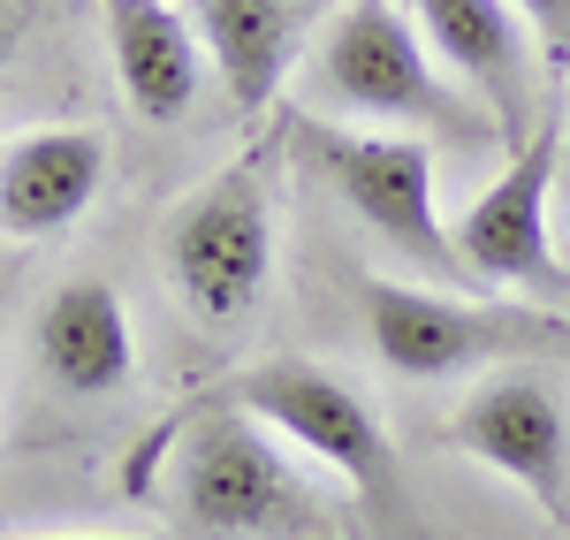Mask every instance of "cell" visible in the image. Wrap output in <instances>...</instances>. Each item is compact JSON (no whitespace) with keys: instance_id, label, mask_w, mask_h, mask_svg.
Returning a JSON list of instances; mask_svg holds the SVG:
<instances>
[{"instance_id":"30bf717a","label":"cell","mask_w":570,"mask_h":540,"mask_svg":"<svg viewBox=\"0 0 570 540\" xmlns=\"http://www.w3.org/2000/svg\"><path fill=\"white\" fill-rule=\"evenodd\" d=\"M107 183V137L99 130H23L0 145V236L31 244L85 222Z\"/></svg>"},{"instance_id":"4fadbf2b","label":"cell","mask_w":570,"mask_h":540,"mask_svg":"<svg viewBox=\"0 0 570 540\" xmlns=\"http://www.w3.org/2000/svg\"><path fill=\"white\" fill-rule=\"evenodd\" d=\"M190 31L206 46V69L220 77L228 107L252 122L274 107V91L289 77V53H297V0H190L183 8Z\"/></svg>"},{"instance_id":"52a82bcc","label":"cell","mask_w":570,"mask_h":540,"mask_svg":"<svg viewBox=\"0 0 570 540\" xmlns=\"http://www.w3.org/2000/svg\"><path fill=\"white\" fill-rule=\"evenodd\" d=\"M556 160H563V122L548 115L525 153H510V168L487 183L480 198L456 214V252L472 282L494 289H532L540 305L570 297V267L548 244V190H556Z\"/></svg>"},{"instance_id":"5b68a950","label":"cell","mask_w":570,"mask_h":540,"mask_svg":"<svg viewBox=\"0 0 570 540\" xmlns=\"http://www.w3.org/2000/svg\"><path fill=\"white\" fill-rule=\"evenodd\" d=\"M312 77L327 99H343L357 115H389V122H419V130L449 137V145H502L494 115L472 107L464 91L434 69V46L411 31V16L395 0H351L327 39L312 53Z\"/></svg>"},{"instance_id":"8992f818","label":"cell","mask_w":570,"mask_h":540,"mask_svg":"<svg viewBox=\"0 0 570 540\" xmlns=\"http://www.w3.org/2000/svg\"><path fill=\"white\" fill-rule=\"evenodd\" d=\"M160 274L206 327L252 320L274 274V198H266V160H228L183 198L160 228Z\"/></svg>"},{"instance_id":"277c9868","label":"cell","mask_w":570,"mask_h":540,"mask_svg":"<svg viewBox=\"0 0 570 540\" xmlns=\"http://www.w3.org/2000/svg\"><path fill=\"white\" fill-rule=\"evenodd\" d=\"M365 305V343L373 359L403 381H449L494 359H532V351H570V320L548 305H510V297H464V289H419L395 274H357Z\"/></svg>"},{"instance_id":"5bb4252c","label":"cell","mask_w":570,"mask_h":540,"mask_svg":"<svg viewBox=\"0 0 570 540\" xmlns=\"http://www.w3.org/2000/svg\"><path fill=\"white\" fill-rule=\"evenodd\" d=\"M532 23V39L548 46V61H570V0H510Z\"/></svg>"},{"instance_id":"7a4b0ae2","label":"cell","mask_w":570,"mask_h":540,"mask_svg":"<svg viewBox=\"0 0 570 540\" xmlns=\"http://www.w3.org/2000/svg\"><path fill=\"white\" fill-rule=\"evenodd\" d=\"M206 404L252 411L266 434L297 442L305 456H320L335 480H351L357 510L373 526H389L395 540L411 533V502H403V464H395L389 426L373 419V404L357 396L343 373H327L320 359H259L244 373H228Z\"/></svg>"},{"instance_id":"6da1fadb","label":"cell","mask_w":570,"mask_h":540,"mask_svg":"<svg viewBox=\"0 0 570 540\" xmlns=\"http://www.w3.org/2000/svg\"><path fill=\"white\" fill-rule=\"evenodd\" d=\"M176 526L190 540H343L335 510L282 456V434L236 404L190 411L176 450Z\"/></svg>"},{"instance_id":"e0dca14e","label":"cell","mask_w":570,"mask_h":540,"mask_svg":"<svg viewBox=\"0 0 570 540\" xmlns=\"http://www.w3.org/2000/svg\"><path fill=\"white\" fill-rule=\"evenodd\" d=\"M297 8H327V0H297Z\"/></svg>"},{"instance_id":"3957f363","label":"cell","mask_w":570,"mask_h":540,"mask_svg":"<svg viewBox=\"0 0 570 540\" xmlns=\"http://www.w3.org/2000/svg\"><path fill=\"white\" fill-rule=\"evenodd\" d=\"M282 145H289L389 252H403L411 267H426L441 289H464V282H472L464 252H456V228L441 222L434 153H426L419 137L343 130V122H327V115H282Z\"/></svg>"},{"instance_id":"9a60e30c","label":"cell","mask_w":570,"mask_h":540,"mask_svg":"<svg viewBox=\"0 0 570 540\" xmlns=\"http://www.w3.org/2000/svg\"><path fill=\"white\" fill-rule=\"evenodd\" d=\"M16 46H23V0H0V77H8Z\"/></svg>"},{"instance_id":"9c48e42d","label":"cell","mask_w":570,"mask_h":540,"mask_svg":"<svg viewBox=\"0 0 570 540\" xmlns=\"http://www.w3.org/2000/svg\"><path fill=\"white\" fill-rule=\"evenodd\" d=\"M419 39L434 46V61L494 115V130L510 153H525L540 122H532V23L510 0H411Z\"/></svg>"},{"instance_id":"ba28073f","label":"cell","mask_w":570,"mask_h":540,"mask_svg":"<svg viewBox=\"0 0 570 540\" xmlns=\"http://www.w3.org/2000/svg\"><path fill=\"white\" fill-rule=\"evenodd\" d=\"M449 442L464 456H480V464H494L502 480H518L548 518L570 526V419L548 381L502 373V381L472 389L449 419Z\"/></svg>"},{"instance_id":"2e32d148","label":"cell","mask_w":570,"mask_h":540,"mask_svg":"<svg viewBox=\"0 0 570 540\" xmlns=\"http://www.w3.org/2000/svg\"><path fill=\"white\" fill-rule=\"evenodd\" d=\"M23 540H122V533H23Z\"/></svg>"},{"instance_id":"8fae6325","label":"cell","mask_w":570,"mask_h":540,"mask_svg":"<svg viewBox=\"0 0 570 540\" xmlns=\"http://www.w3.org/2000/svg\"><path fill=\"white\" fill-rule=\"evenodd\" d=\"M115 85L145 122H183L206 91V46L176 0H99Z\"/></svg>"},{"instance_id":"7c38bea8","label":"cell","mask_w":570,"mask_h":540,"mask_svg":"<svg viewBox=\"0 0 570 540\" xmlns=\"http://www.w3.org/2000/svg\"><path fill=\"white\" fill-rule=\"evenodd\" d=\"M39 365L53 389L69 396H115L122 381L137 373V335H130V313L115 297V282H61L39 313Z\"/></svg>"}]
</instances>
